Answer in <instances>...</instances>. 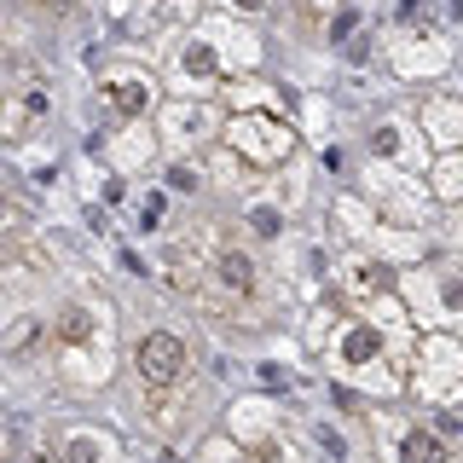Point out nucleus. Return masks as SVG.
Masks as SVG:
<instances>
[{"instance_id": "f257e3e1", "label": "nucleus", "mask_w": 463, "mask_h": 463, "mask_svg": "<svg viewBox=\"0 0 463 463\" xmlns=\"http://www.w3.org/2000/svg\"><path fill=\"white\" fill-rule=\"evenodd\" d=\"M180 371H185V347L174 330H156V336L139 342V376L145 383H174Z\"/></svg>"}, {"instance_id": "f03ea898", "label": "nucleus", "mask_w": 463, "mask_h": 463, "mask_svg": "<svg viewBox=\"0 0 463 463\" xmlns=\"http://www.w3.org/2000/svg\"><path fill=\"white\" fill-rule=\"evenodd\" d=\"M41 116H47V93H41V87H24L18 99L0 105V139H24Z\"/></svg>"}, {"instance_id": "7ed1b4c3", "label": "nucleus", "mask_w": 463, "mask_h": 463, "mask_svg": "<svg viewBox=\"0 0 463 463\" xmlns=\"http://www.w3.org/2000/svg\"><path fill=\"white\" fill-rule=\"evenodd\" d=\"M52 336L58 342H87V336H93V313H87V307H64L58 325H52Z\"/></svg>"}, {"instance_id": "20e7f679", "label": "nucleus", "mask_w": 463, "mask_h": 463, "mask_svg": "<svg viewBox=\"0 0 463 463\" xmlns=\"http://www.w3.org/2000/svg\"><path fill=\"white\" fill-rule=\"evenodd\" d=\"M145 99H151V87H139V81H116V87H110V105L122 110V116L145 110Z\"/></svg>"}, {"instance_id": "39448f33", "label": "nucleus", "mask_w": 463, "mask_h": 463, "mask_svg": "<svg viewBox=\"0 0 463 463\" xmlns=\"http://www.w3.org/2000/svg\"><path fill=\"white\" fill-rule=\"evenodd\" d=\"M35 336H41L35 318H18V325H12L6 336H0V347H6V354H29V347H35Z\"/></svg>"}, {"instance_id": "423d86ee", "label": "nucleus", "mask_w": 463, "mask_h": 463, "mask_svg": "<svg viewBox=\"0 0 463 463\" xmlns=\"http://www.w3.org/2000/svg\"><path fill=\"white\" fill-rule=\"evenodd\" d=\"M221 279H226L232 289H250V284H255V267H250L243 255H221Z\"/></svg>"}, {"instance_id": "0eeeda50", "label": "nucleus", "mask_w": 463, "mask_h": 463, "mask_svg": "<svg viewBox=\"0 0 463 463\" xmlns=\"http://www.w3.org/2000/svg\"><path fill=\"white\" fill-rule=\"evenodd\" d=\"M405 463H440V446H434V440H411V446H405Z\"/></svg>"}, {"instance_id": "6e6552de", "label": "nucleus", "mask_w": 463, "mask_h": 463, "mask_svg": "<svg viewBox=\"0 0 463 463\" xmlns=\"http://www.w3.org/2000/svg\"><path fill=\"white\" fill-rule=\"evenodd\" d=\"M238 6H250V12H255V6H260V0H238Z\"/></svg>"}]
</instances>
